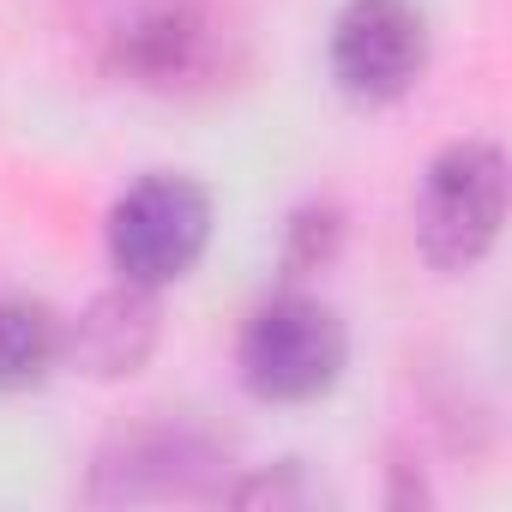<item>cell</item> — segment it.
I'll use <instances>...</instances> for the list:
<instances>
[{
  "label": "cell",
  "mask_w": 512,
  "mask_h": 512,
  "mask_svg": "<svg viewBox=\"0 0 512 512\" xmlns=\"http://www.w3.org/2000/svg\"><path fill=\"white\" fill-rule=\"evenodd\" d=\"M350 368L344 314L308 284H278L235 332V380L260 404H320Z\"/></svg>",
  "instance_id": "cell-2"
},
{
  "label": "cell",
  "mask_w": 512,
  "mask_h": 512,
  "mask_svg": "<svg viewBox=\"0 0 512 512\" xmlns=\"http://www.w3.org/2000/svg\"><path fill=\"white\" fill-rule=\"evenodd\" d=\"M434 55V31L416 0H344L326 31V73L362 109L404 103Z\"/></svg>",
  "instance_id": "cell-6"
},
{
  "label": "cell",
  "mask_w": 512,
  "mask_h": 512,
  "mask_svg": "<svg viewBox=\"0 0 512 512\" xmlns=\"http://www.w3.org/2000/svg\"><path fill=\"white\" fill-rule=\"evenodd\" d=\"M217 229L211 187L181 175V169H145L127 181L103 217V253L109 272L139 290H175L181 278L199 272L205 247Z\"/></svg>",
  "instance_id": "cell-4"
},
{
  "label": "cell",
  "mask_w": 512,
  "mask_h": 512,
  "mask_svg": "<svg viewBox=\"0 0 512 512\" xmlns=\"http://www.w3.org/2000/svg\"><path fill=\"white\" fill-rule=\"evenodd\" d=\"M157 344H163V290H139L121 278L61 320V368L103 386L145 374Z\"/></svg>",
  "instance_id": "cell-7"
},
{
  "label": "cell",
  "mask_w": 512,
  "mask_h": 512,
  "mask_svg": "<svg viewBox=\"0 0 512 512\" xmlns=\"http://www.w3.org/2000/svg\"><path fill=\"white\" fill-rule=\"evenodd\" d=\"M223 500H229V506H272V512H302V506H320V500H332V494H326V488L308 476V464H302V458H278V464H260V470H241V476H229Z\"/></svg>",
  "instance_id": "cell-10"
},
{
  "label": "cell",
  "mask_w": 512,
  "mask_h": 512,
  "mask_svg": "<svg viewBox=\"0 0 512 512\" xmlns=\"http://www.w3.org/2000/svg\"><path fill=\"white\" fill-rule=\"evenodd\" d=\"M344 235H350V217L338 199H302L290 217H284V235H278V284H308V278H326L344 253Z\"/></svg>",
  "instance_id": "cell-9"
},
{
  "label": "cell",
  "mask_w": 512,
  "mask_h": 512,
  "mask_svg": "<svg viewBox=\"0 0 512 512\" xmlns=\"http://www.w3.org/2000/svg\"><path fill=\"white\" fill-rule=\"evenodd\" d=\"M506 229V151L494 139H446L410 193V241L434 278H470Z\"/></svg>",
  "instance_id": "cell-3"
},
{
  "label": "cell",
  "mask_w": 512,
  "mask_h": 512,
  "mask_svg": "<svg viewBox=\"0 0 512 512\" xmlns=\"http://www.w3.org/2000/svg\"><path fill=\"white\" fill-rule=\"evenodd\" d=\"M67 37L97 73L151 97H211L241 73L223 0H61Z\"/></svg>",
  "instance_id": "cell-1"
},
{
  "label": "cell",
  "mask_w": 512,
  "mask_h": 512,
  "mask_svg": "<svg viewBox=\"0 0 512 512\" xmlns=\"http://www.w3.org/2000/svg\"><path fill=\"white\" fill-rule=\"evenodd\" d=\"M61 374V314L37 296H0V398L37 392Z\"/></svg>",
  "instance_id": "cell-8"
},
{
  "label": "cell",
  "mask_w": 512,
  "mask_h": 512,
  "mask_svg": "<svg viewBox=\"0 0 512 512\" xmlns=\"http://www.w3.org/2000/svg\"><path fill=\"white\" fill-rule=\"evenodd\" d=\"M386 476H392V488H386V506H398V512H416V506H434V488H428V476H422V464H416L410 452H392V464H386Z\"/></svg>",
  "instance_id": "cell-11"
},
{
  "label": "cell",
  "mask_w": 512,
  "mask_h": 512,
  "mask_svg": "<svg viewBox=\"0 0 512 512\" xmlns=\"http://www.w3.org/2000/svg\"><path fill=\"white\" fill-rule=\"evenodd\" d=\"M235 476L229 446L187 416H139L115 428L85 470L91 506H145V500H223Z\"/></svg>",
  "instance_id": "cell-5"
}]
</instances>
